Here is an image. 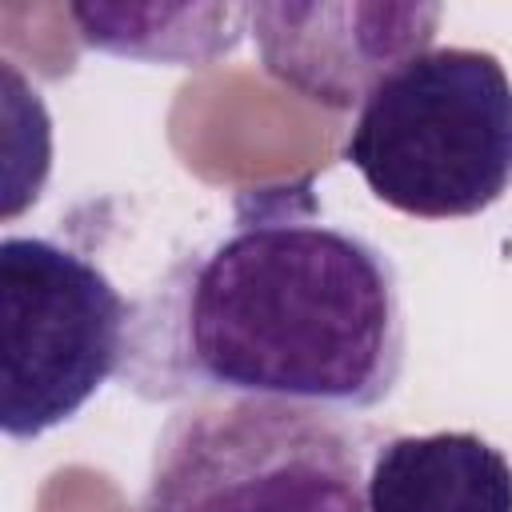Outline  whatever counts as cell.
<instances>
[{
    "label": "cell",
    "instance_id": "6da1fadb",
    "mask_svg": "<svg viewBox=\"0 0 512 512\" xmlns=\"http://www.w3.org/2000/svg\"><path fill=\"white\" fill-rule=\"evenodd\" d=\"M404 368L384 248L324 220L312 180L244 188L220 236L132 304L124 384L144 400L272 396L364 412Z\"/></svg>",
    "mask_w": 512,
    "mask_h": 512
},
{
    "label": "cell",
    "instance_id": "7a4b0ae2",
    "mask_svg": "<svg viewBox=\"0 0 512 512\" xmlns=\"http://www.w3.org/2000/svg\"><path fill=\"white\" fill-rule=\"evenodd\" d=\"M340 156L404 216H480L512 188V80L492 52L428 48L368 92Z\"/></svg>",
    "mask_w": 512,
    "mask_h": 512
},
{
    "label": "cell",
    "instance_id": "3957f363",
    "mask_svg": "<svg viewBox=\"0 0 512 512\" xmlns=\"http://www.w3.org/2000/svg\"><path fill=\"white\" fill-rule=\"evenodd\" d=\"M140 512H368L364 428L272 396L188 400L156 436Z\"/></svg>",
    "mask_w": 512,
    "mask_h": 512
},
{
    "label": "cell",
    "instance_id": "277c9868",
    "mask_svg": "<svg viewBox=\"0 0 512 512\" xmlns=\"http://www.w3.org/2000/svg\"><path fill=\"white\" fill-rule=\"evenodd\" d=\"M132 304L48 236L0 240V424L36 440L124 372Z\"/></svg>",
    "mask_w": 512,
    "mask_h": 512
},
{
    "label": "cell",
    "instance_id": "5b68a950",
    "mask_svg": "<svg viewBox=\"0 0 512 512\" xmlns=\"http://www.w3.org/2000/svg\"><path fill=\"white\" fill-rule=\"evenodd\" d=\"M440 4L280 0L248 4V32L272 80L296 96L348 112L400 64L432 48Z\"/></svg>",
    "mask_w": 512,
    "mask_h": 512
},
{
    "label": "cell",
    "instance_id": "8992f818",
    "mask_svg": "<svg viewBox=\"0 0 512 512\" xmlns=\"http://www.w3.org/2000/svg\"><path fill=\"white\" fill-rule=\"evenodd\" d=\"M368 512H512V464L476 432L388 436L368 468Z\"/></svg>",
    "mask_w": 512,
    "mask_h": 512
},
{
    "label": "cell",
    "instance_id": "52a82bcc",
    "mask_svg": "<svg viewBox=\"0 0 512 512\" xmlns=\"http://www.w3.org/2000/svg\"><path fill=\"white\" fill-rule=\"evenodd\" d=\"M68 16L104 56L180 68L232 56L248 32V4H72Z\"/></svg>",
    "mask_w": 512,
    "mask_h": 512
}]
</instances>
